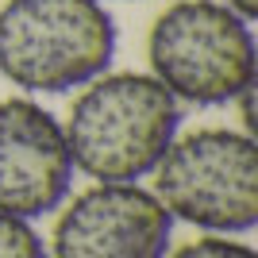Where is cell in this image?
<instances>
[{"label":"cell","instance_id":"cell-10","mask_svg":"<svg viewBox=\"0 0 258 258\" xmlns=\"http://www.w3.org/2000/svg\"><path fill=\"white\" fill-rule=\"evenodd\" d=\"M100 4H104V0H100Z\"/></svg>","mask_w":258,"mask_h":258},{"label":"cell","instance_id":"cell-3","mask_svg":"<svg viewBox=\"0 0 258 258\" xmlns=\"http://www.w3.org/2000/svg\"><path fill=\"white\" fill-rule=\"evenodd\" d=\"M147 58L177 104L220 108L254 89L258 43L250 20L224 0H177L154 20Z\"/></svg>","mask_w":258,"mask_h":258},{"label":"cell","instance_id":"cell-6","mask_svg":"<svg viewBox=\"0 0 258 258\" xmlns=\"http://www.w3.org/2000/svg\"><path fill=\"white\" fill-rule=\"evenodd\" d=\"M74 158L62 119L31 97L0 100V212L39 220L66 205Z\"/></svg>","mask_w":258,"mask_h":258},{"label":"cell","instance_id":"cell-4","mask_svg":"<svg viewBox=\"0 0 258 258\" xmlns=\"http://www.w3.org/2000/svg\"><path fill=\"white\" fill-rule=\"evenodd\" d=\"M154 197L173 220L208 235H247L258 224L254 135L235 127H201L173 139L154 166Z\"/></svg>","mask_w":258,"mask_h":258},{"label":"cell","instance_id":"cell-8","mask_svg":"<svg viewBox=\"0 0 258 258\" xmlns=\"http://www.w3.org/2000/svg\"><path fill=\"white\" fill-rule=\"evenodd\" d=\"M173 258H258V250L235 235H205L185 243Z\"/></svg>","mask_w":258,"mask_h":258},{"label":"cell","instance_id":"cell-2","mask_svg":"<svg viewBox=\"0 0 258 258\" xmlns=\"http://www.w3.org/2000/svg\"><path fill=\"white\" fill-rule=\"evenodd\" d=\"M116 20L100 0H8L0 8V77L23 93H74L108 74Z\"/></svg>","mask_w":258,"mask_h":258},{"label":"cell","instance_id":"cell-7","mask_svg":"<svg viewBox=\"0 0 258 258\" xmlns=\"http://www.w3.org/2000/svg\"><path fill=\"white\" fill-rule=\"evenodd\" d=\"M0 258H50V250L31 220L0 212Z\"/></svg>","mask_w":258,"mask_h":258},{"label":"cell","instance_id":"cell-9","mask_svg":"<svg viewBox=\"0 0 258 258\" xmlns=\"http://www.w3.org/2000/svg\"><path fill=\"white\" fill-rule=\"evenodd\" d=\"M224 4H227L231 12H239L243 20H250V23H254V16H258V0H224Z\"/></svg>","mask_w":258,"mask_h":258},{"label":"cell","instance_id":"cell-1","mask_svg":"<svg viewBox=\"0 0 258 258\" xmlns=\"http://www.w3.org/2000/svg\"><path fill=\"white\" fill-rule=\"evenodd\" d=\"M181 127V104L154 74H100L81 85L66 116V147L93 181H139Z\"/></svg>","mask_w":258,"mask_h":258},{"label":"cell","instance_id":"cell-5","mask_svg":"<svg viewBox=\"0 0 258 258\" xmlns=\"http://www.w3.org/2000/svg\"><path fill=\"white\" fill-rule=\"evenodd\" d=\"M173 216L139 181H97L77 193L50 235L54 258H166Z\"/></svg>","mask_w":258,"mask_h":258}]
</instances>
